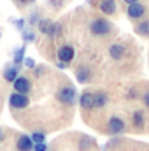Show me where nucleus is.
I'll return each mask as SVG.
<instances>
[{"instance_id":"f257e3e1","label":"nucleus","mask_w":149,"mask_h":151,"mask_svg":"<svg viewBox=\"0 0 149 151\" xmlns=\"http://www.w3.org/2000/svg\"><path fill=\"white\" fill-rule=\"evenodd\" d=\"M111 30H112L111 21L105 19V18H97V19H93L90 23V32L93 35H97V37H104V35L111 34Z\"/></svg>"},{"instance_id":"f03ea898","label":"nucleus","mask_w":149,"mask_h":151,"mask_svg":"<svg viewBox=\"0 0 149 151\" xmlns=\"http://www.w3.org/2000/svg\"><path fill=\"white\" fill-rule=\"evenodd\" d=\"M75 97H77V93H75V90L72 86H63L56 91V99L65 106H72L75 102Z\"/></svg>"},{"instance_id":"7ed1b4c3","label":"nucleus","mask_w":149,"mask_h":151,"mask_svg":"<svg viewBox=\"0 0 149 151\" xmlns=\"http://www.w3.org/2000/svg\"><path fill=\"white\" fill-rule=\"evenodd\" d=\"M37 25H39V30H40L42 34L49 35V37H54V35L60 32V27H58L56 23H53L51 19H40Z\"/></svg>"},{"instance_id":"20e7f679","label":"nucleus","mask_w":149,"mask_h":151,"mask_svg":"<svg viewBox=\"0 0 149 151\" xmlns=\"http://www.w3.org/2000/svg\"><path fill=\"white\" fill-rule=\"evenodd\" d=\"M9 104H11V107H14V109H25V107L30 104V100H28L27 95L14 91V93L9 97Z\"/></svg>"},{"instance_id":"39448f33","label":"nucleus","mask_w":149,"mask_h":151,"mask_svg":"<svg viewBox=\"0 0 149 151\" xmlns=\"http://www.w3.org/2000/svg\"><path fill=\"white\" fill-rule=\"evenodd\" d=\"M126 14H128V18H132V19H140V18L146 14V5H144V4H139V2L130 4L128 9H126Z\"/></svg>"},{"instance_id":"423d86ee","label":"nucleus","mask_w":149,"mask_h":151,"mask_svg":"<svg viewBox=\"0 0 149 151\" xmlns=\"http://www.w3.org/2000/svg\"><path fill=\"white\" fill-rule=\"evenodd\" d=\"M12 84H14V90H16V93H23V95H27V93L32 90V84H30V81H28L27 77H23V76L16 77V79L12 81Z\"/></svg>"},{"instance_id":"0eeeda50","label":"nucleus","mask_w":149,"mask_h":151,"mask_svg":"<svg viewBox=\"0 0 149 151\" xmlns=\"http://www.w3.org/2000/svg\"><path fill=\"white\" fill-rule=\"evenodd\" d=\"M107 128H109V132H111V134H114V135L123 134V132H125V121H123L121 118H117V116H112L111 119H109Z\"/></svg>"},{"instance_id":"6e6552de","label":"nucleus","mask_w":149,"mask_h":151,"mask_svg":"<svg viewBox=\"0 0 149 151\" xmlns=\"http://www.w3.org/2000/svg\"><path fill=\"white\" fill-rule=\"evenodd\" d=\"M74 47L72 46H62L60 49H58V58H60V62H63V63H69V62H72L74 60Z\"/></svg>"},{"instance_id":"1a4fd4ad","label":"nucleus","mask_w":149,"mask_h":151,"mask_svg":"<svg viewBox=\"0 0 149 151\" xmlns=\"http://www.w3.org/2000/svg\"><path fill=\"white\" fill-rule=\"evenodd\" d=\"M98 9H100V12H104L105 16H111V14L116 12L117 5H116L114 0H100V2H98Z\"/></svg>"},{"instance_id":"9d476101","label":"nucleus","mask_w":149,"mask_h":151,"mask_svg":"<svg viewBox=\"0 0 149 151\" xmlns=\"http://www.w3.org/2000/svg\"><path fill=\"white\" fill-rule=\"evenodd\" d=\"M16 148H18V151H32L34 150V141H32V137L21 135V137L18 139V142H16Z\"/></svg>"},{"instance_id":"9b49d317","label":"nucleus","mask_w":149,"mask_h":151,"mask_svg":"<svg viewBox=\"0 0 149 151\" xmlns=\"http://www.w3.org/2000/svg\"><path fill=\"white\" fill-rule=\"evenodd\" d=\"M93 102H95V93L91 91H84L79 99V104L82 109H93Z\"/></svg>"},{"instance_id":"f8f14e48","label":"nucleus","mask_w":149,"mask_h":151,"mask_svg":"<svg viewBox=\"0 0 149 151\" xmlns=\"http://www.w3.org/2000/svg\"><path fill=\"white\" fill-rule=\"evenodd\" d=\"M107 102H109V97H107V93H104V91H98V93H95V102H93V107H97V109H102V107H105V106H107Z\"/></svg>"},{"instance_id":"ddd939ff","label":"nucleus","mask_w":149,"mask_h":151,"mask_svg":"<svg viewBox=\"0 0 149 151\" xmlns=\"http://www.w3.org/2000/svg\"><path fill=\"white\" fill-rule=\"evenodd\" d=\"M109 55H111V58H114V60H121L123 55H125V47L121 44H112L111 47H109Z\"/></svg>"},{"instance_id":"4468645a","label":"nucleus","mask_w":149,"mask_h":151,"mask_svg":"<svg viewBox=\"0 0 149 151\" xmlns=\"http://www.w3.org/2000/svg\"><path fill=\"white\" fill-rule=\"evenodd\" d=\"M75 77H77L79 83H88L90 77H91V72H90V69H86V67H79L77 72H75Z\"/></svg>"},{"instance_id":"2eb2a0df","label":"nucleus","mask_w":149,"mask_h":151,"mask_svg":"<svg viewBox=\"0 0 149 151\" xmlns=\"http://www.w3.org/2000/svg\"><path fill=\"white\" fill-rule=\"evenodd\" d=\"M135 32H137L139 35H146V37H149V19L139 23V25L135 27Z\"/></svg>"},{"instance_id":"dca6fc26","label":"nucleus","mask_w":149,"mask_h":151,"mask_svg":"<svg viewBox=\"0 0 149 151\" xmlns=\"http://www.w3.org/2000/svg\"><path fill=\"white\" fill-rule=\"evenodd\" d=\"M4 77H5V81L12 83V81L18 77V69H16V67H9V69H5V72H4Z\"/></svg>"},{"instance_id":"f3484780","label":"nucleus","mask_w":149,"mask_h":151,"mask_svg":"<svg viewBox=\"0 0 149 151\" xmlns=\"http://www.w3.org/2000/svg\"><path fill=\"white\" fill-rule=\"evenodd\" d=\"M133 125H135L137 128H140V127L144 125V113H142V111H135V113H133Z\"/></svg>"},{"instance_id":"a211bd4d","label":"nucleus","mask_w":149,"mask_h":151,"mask_svg":"<svg viewBox=\"0 0 149 151\" xmlns=\"http://www.w3.org/2000/svg\"><path fill=\"white\" fill-rule=\"evenodd\" d=\"M93 144V141L91 139H81V142H79V148H81V151H86L90 146Z\"/></svg>"},{"instance_id":"6ab92c4d","label":"nucleus","mask_w":149,"mask_h":151,"mask_svg":"<svg viewBox=\"0 0 149 151\" xmlns=\"http://www.w3.org/2000/svg\"><path fill=\"white\" fill-rule=\"evenodd\" d=\"M23 56H25V47H19V49L16 51V55H14V62H16V63L23 62Z\"/></svg>"},{"instance_id":"aec40b11","label":"nucleus","mask_w":149,"mask_h":151,"mask_svg":"<svg viewBox=\"0 0 149 151\" xmlns=\"http://www.w3.org/2000/svg\"><path fill=\"white\" fill-rule=\"evenodd\" d=\"M32 141H34V142H44V141H46V135H44L42 132H35V134L32 135Z\"/></svg>"},{"instance_id":"412c9836","label":"nucleus","mask_w":149,"mask_h":151,"mask_svg":"<svg viewBox=\"0 0 149 151\" xmlns=\"http://www.w3.org/2000/svg\"><path fill=\"white\" fill-rule=\"evenodd\" d=\"M23 39H25L27 42H34V40H35V34L27 30V32H23Z\"/></svg>"},{"instance_id":"4be33fe9","label":"nucleus","mask_w":149,"mask_h":151,"mask_svg":"<svg viewBox=\"0 0 149 151\" xmlns=\"http://www.w3.org/2000/svg\"><path fill=\"white\" fill-rule=\"evenodd\" d=\"M23 62H25V67H28V69L35 67V60L34 58H23Z\"/></svg>"},{"instance_id":"5701e85b","label":"nucleus","mask_w":149,"mask_h":151,"mask_svg":"<svg viewBox=\"0 0 149 151\" xmlns=\"http://www.w3.org/2000/svg\"><path fill=\"white\" fill-rule=\"evenodd\" d=\"M34 150L35 151H47V146H46L44 142H35V144H34Z\"/></svg>"},{"instance_id":"b1692460","label":"nucleus","mask_w":149,"mask_h":151,"mask_svg":"<svg viewBox=\"0 0 149 151\" xmlns=\"http://www.w3.org/2000/svg\"><path fill=\"white\" fill-rule=\"evenodd\" d=\"M16 27H18V28H23V27H25V19H18V21H16Z\"/></svg>"},{"instance_id":"393cba45","label":"nucleus","mask_w":149,"mask_h":151,"mask_svg":"<svg viewBox=\"0 0 149 151\" xmlns=\"http://www.w3.org/2000/svg\"><path fill=\"white\" fill-rule=\"evenodd\" d=\"M142 100H144V104H146V106L149 107V91L146 93V95H144V99H142Z\"/></svg>"},{"instance_id":"a878e982","label":"nucleus","mask_w":149,"mask_h":151,"mask_svg":"<svg viewBox=\"0 0 149 151\" xmlns=\"http://www.w3.org/2000/svg\"><path fill=\"white\" fill-rule=\"evenodd\" d=\"M19 4H23V5H27V4H32V2H35V0H18Z\"/></svg>"},{"instance_id":"bb28decb","label":"nucleus","mask_w":149,"mask_h":151,"mask_svg":"<svg viewBox=\"0 0 149 151\" xmlns=\"http://www.w3.org/2000/svg\"><path fill=\"white\" fill-rule=\"evenodd\" d=\"M123 2H125V4H128V5H130V4H135V2H139V0H123Z\"/></svg>"},{"instance_id":"cd10ccee","label":"nucleus","mask_w":149,"mask_h":151,"mask_svg":"<svg viewBox=\"0 0 149 151\" xmlns=\"http://www.w3.org/2000/svg\"><path fill=\"white\" fill-rule=\"evenodd\" d=\"M0 141H2V132H0Z\"/></svg>"}]
</instances>
